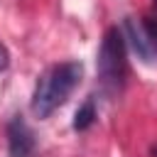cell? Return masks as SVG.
I'll return each mask as SVG.
<instances>
[{"instance_id": "6", "label": "cell", "mask_w": 157, "mask_h": 157, "mask_svg": "<svg viewBox=\"0 0 157 157\" xmlns=\"http://www.w3.org/2000/svg\"><path fill=\"white\" fill-rule=\"evenodd\" d=\"M10 66V52H7V47L0 42V71H5Z\"/></svg>"}, {"instance_id": "1", "label": "cell", "mask_w": 157, "mask_h": 157, "mask_svg": "<svg viewBox=\"0 0 157 157\" xmlns=\"http://www.w3.org/2000/svg\"><path fill=\"white\" fill-rule=\"evenodd\" d=\"M83 78V64L81 61H59L42 71V76L34 83L32 91V113L44 120L56 108L66 103V98L74 93V88Z\"/></svg>"}, {"instance_id": "3", "label": "cell", "mask_w": 157, "mask_h": 157, "mask_svg": "<svg viewBox=\"0 0 157 157\" xmlns=\"http://www.w3.org/2000/svg\"><path fill=\"white\" fill-rule=\"evenodd\" d=\"M123 34L142 61H157V15L125 17Z\"/></svg>"}, {"instance_id": "2", "label": "cell", "mask_w": 157, "mask_h": 157, "mask_svg": "<svg viewBox=\"0 0 157 157\" xmlns=\"http://www.w3.org/2000/svg\"><path fill=\"white\" fill-rule=\"evenodd\" d=\"M125 34L118 27L105 29L98 54H96V71H98V83L103 96L115 98L120 96L123 86H125V76H128V52H125Z\"/></svg>"}, {"instance_id": "7", "label": "cell", "mask_w": 157, "mask_h": 157, "mask_svg": "<svg viewBox=\"0 0 157 157\" xmlns=\"http://www.w3.org/2000/svg\"><path fill=\"white\" fill-rule=\"evenodd\" d=\"M152 152H155V157H157V147H155V150H152Z\"/></svg>"}, {"instance_id": "4", "label": "cell", "mask_w": 157, "mask_h": 157, "mask_svg": "<svg viewBox=\"0 0 157 157\" xmlns=\"http://www.w3.org/2000/svg\"><path fill=\"white\" fill-rule=\"evenodd\" d=\"M7 150L10 157H37V137L20 113L7 120Z\"/></svg>"}, {"instance_id": "5", "label": "cell", "mask_w": 157, "mask_h": 157, "mask_svg": "<svg viewBox=\"0 0 157 157\" xmlns=\"http://www.w3.org/2000/svg\"><path fill=\"white\" fill-rule=\"evenodd\" d=\"M96 118H98V113H96V103H93V96H88L81 105H78V110H76V115H74V130H88L93 123H96Z\"/></svg>"}, {"instance_id": "8", "label": "cell", "mask_w": 157, "mask_h": 157, "mask_svg": "<svg viewBox=\"0 0 157 157\" xmlns=\"http://www.w3.org/2000/svg\"><path fill=\"white\" fill-rule=\"evenodd\" d=\"M155 10H157V0H155Z\"/></svg>"}]
</instances>
